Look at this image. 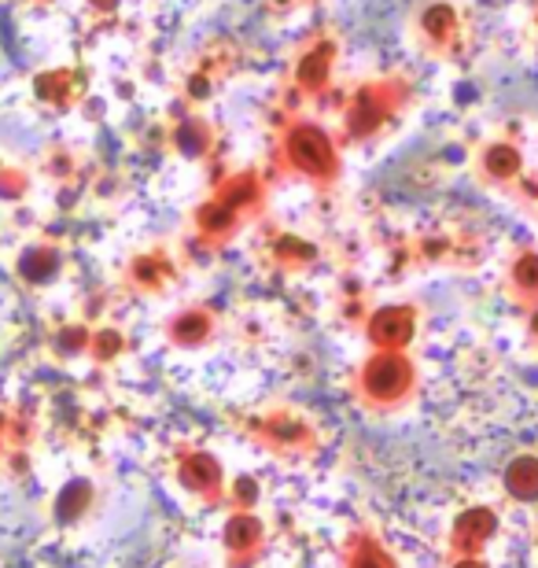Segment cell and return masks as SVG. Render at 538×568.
Segmentation results:
<instances>
[{
	"label": "cell",
	"mask_w": 538,
	"mask_h": 568,
	"mask_svg": "<svg viewBox=\"0 0 538 568\" xmlns=\"http://www.w3.org/2000/svg\"><path fill=\"white\" fill-rule=\"evenodd\" d=\"M409 384H414V369H409V362L403 355H395V351H380L362 373V392L376 403L403 399L409 392Z\"/></svg>",
	"instance_id": "cell-1"
},
{
	"label": "cell",
	"mask_w": 538,
	"mask_h": 568,
	"mask_svg": "<svg viewBox=\"0 0 538 568\" xmlns=\"http://www.w3.org/2000/svg\"><path fill=\"white\" fill-rule=\"evenodd\" d=\"M495 528H498V520L490 509H484V506L468 509V514L457 517V525H454V547L461 554H476L490 536H495Z\"/></svg>",
	"instance_id": "cell-2"
},
{
	"label": "cell",
	"mask_w": 538,
	"mask_h": 568,
	"mask_svg": "<svg viewBox=\"0 0 538 568\" xmlns=\"http://www.w3.org/2000/svg\"><path fill=\"white\" fill-rule=\"evenodd\" d=\"M409 336H414V314L403 311V306H398V311H380L373 317V339L384 351L403 347Z\"/></svg>",
	"instance_id": "cell-3"
},
{
	"label": "cell",
	"mask_w": 538,
	"mask_h": 568,
	"mask_svg": "<svg viewBox=\"0 0 538 568\" xmlns=\"http://www.w3.org/2000/svg\"><path fill=\"white\" fill-rule=\"evenodd\" d=\"M181 484L196 495H211L214 487H222V465L207 458V454H196V458H189L181 465Z\"/></svg>",
	"instance_id": "cell-4"
},
{
	"label": "cell",
	"mask_w": 538,
	"mask_h": 568,
	"mask_svg": "<svg viewBox=\"0 0 538 568\" xmlns=\"http://www.w3.org/2000/svg\"><path fill=\"white\" fill-rule=\"evenodd\" d=\"M506 487L520 503H535L538 498V458H517L506 473Z\"/></svg>",
	"instance_id": "cell-5"
},
{
	"label": "cell",
	"mask_w": 538,
	"mask_h": 568,
	"mask_svg": "<svg viewBox=\"0 0 538 568\" xmlns=\"http://www.w3.org/2000/svg\"><path fill=\"white\" fill-rule=\"evenodd\" d=\"M292 159L303 170H325L328 166V141L322 138V133L306 130V133H300V138H292Z\"/></svg>",
	"instance_id": "cell-6"
},
{
	"label": "cell",
	"mask_w": 538,
	"mask_h": 568,
	"mask_svg": "<svg viewBox=\"0 0 538 568\" xmlns=\"http://www.w3.org/2000/svg\"><path fill=\"white\" fill-rule=\"evenodd\" d=\"M258 539H262V525L251 514H236L233 520L225 525V542H229V550H236V554H244V550H255L258 547Z\"/></svg>",
	"instance_id": "cell-7"
},
{
	"label": "cell",
	"mask_w": 538,
	"mask_h": 568,
	"mask_svg": "<svg viewBox=\"0 0 538 568\" xmlns=\"http://www.w3.org/2000/svg\"><path fill=\"white\" fill-rule=\"evenodd\" d=\"M174 336H177V344H200V339H207L211 336L207 314H200V311L181 314L177 322H174Z\"/></svg>",
	"instance_id": "cell-8"
},
{
	"label": "cell",
	"mask_w": 538,
	"mask_h": 568,
	"mask_svg": "<svg viewBox=\"0 0 538 568\" xmlns=\"http://www.w3.org/2000/svg\"><path fill=\"white\" fill-rule=\"evenodd\" d=\"M347 568H395V565H392V558H387V554H384L380 547L365 542V547H358V550L351 554Z\"/></svg>",
	"instance_id": "cell-9"
},
{
	"label": "cell",
	"mask_w": 538,
	"mask_h": 568,
	"mask_svg": "<svg viewBox=\"0 0 538 568\" xmlns=\"http://www.w3.org/2000/svg\"><path fill=\"white\" fill-rule=\"evenodd\" d=\"M512 281H517L520 292L538 295V255H524L517 263V270H512Z\"/></svg>",
	"instance_id": "cell-10"
},
{
	"label": "cell",
	"mask_w": 538,
	"mask_h": 568,
	"mask_svg": "<svg viewBox=\"0 0 538 568\" xmlns=\"http://www.w3.org/2000/svg\"><path fill=\"white\" fill-rule=\"evenodd\" d=\"M490 163V174L506 178V174H517V152H509V148H495V152L487 155Z\"/></svg>",
	"instance_id": "cell-11"
},
{
	"label": "cell",
	"mask_w": 538,
	"mask_h": 568,
	"mask_svg": "<svg viewBox=\"0 0 538 568\" xmlns=\"http://www.w3.org/2000/svg\"><path fill=\"white\" fill-rule=\"evenodd\" d=\"M255 498H258V484L251 480V476H240V480H236V503L240 506H251Z\"/></svg>",
	"instance_id": "cell-12"
},
{
	"label": "cell",
	"mask_w": 538,
	"mask_h": 568,
	"mask_svg": "<svg viewBox=\"0 0 538 568\" xmlns=\"http://www.w3.org/2000/svg\"><path fill=\"white\" fill-rule=\"evenodd\" d=\"M454 568H484V561H476V554H461V561Z\"/></svg>",
	"instance_id": "cell-13"
}]
</instances>
